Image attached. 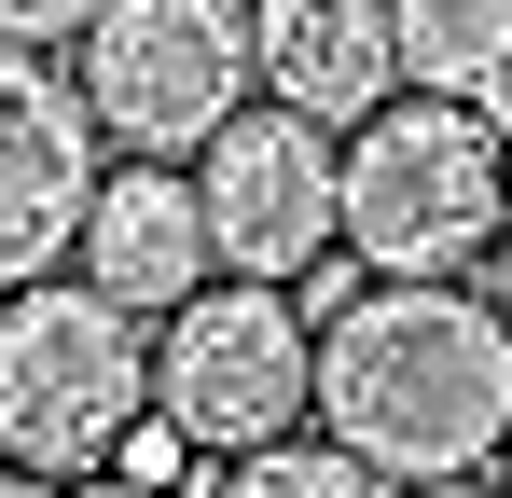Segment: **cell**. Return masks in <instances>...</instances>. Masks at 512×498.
<instances>
[{"mask_svg":"<svg viewBox=\"0 0 512 498\" xmlns=\"http://www.w3.org/2000/svg\"><path fill=\"white\" fill-rule=\"evenodd\" d=\"M319 443H346L374 485H457L499 471L512 429V332L471 277H360L319 319Z\"/></svg>","mask_w":512,"mask_h":498,"instance_id":"cell-1","label":"cell"},{"mask_svg":"<svg viewBox=\"0 0 512 498\" xmlns=\"http://www.w3.org/2000/svg\"><path fill=\"white\" fill-rule=\"evenodd\" d=\"M153 429V319L97 305L84 277L0 291V471L14 485H84Z\"/></svg>","mask_w":512,"mask_h":498,"instance_id":"cell-2","label":"cell"},{"mask_svg":"<svg viewBox=\"0 0 512 498\" xmlns=\"http://www.w3.org/2000/svg\"><path fill=\"white\" fill-rule=\"evenodd\" d=\"M512 236L499 125L457 97H388L374 125H346V249L360 277H485Z\"/></svg>","mask_w":512,"mask_h":498,"instance_id":"cell-3","label":"cell"},{"mask_svg":"<svg viewBox=\"0 0 512 498\" xmlns=\"http://www.w3.org/2000/svg\"><path fill=\"white\" fill-rule=\"evenodd\" d=\"M70 97H84L97 153L194 166L263 97V70H250V0H111L84 42H70Z\"/></svg>","mask_w":512,"mask_h":498,"instance_id":"cell-4","label":"cell"},{"mask_svg":"<svg viewBox=\"0 0 512 498\" xmlns=\"http://www.w3.org/2000/svg\"><path fill=\"white\" fill-rule=\"evenodd\" d=\"M319 402V319L263 277H208L180 319H153V429H180V457H263L291 443Z\"/></svg>","mask_w":512,"mask_h":498,"instance_id":"cell-5","label":"cell"},{"mask_svg":"<svg viewBox=\"0 0 512 498\" xmlns=\"http://www.w3.org/2000/svg\"><path fill=\"white\" fill-rule=\"evenodd\" d=\"M194 208H208V263H222V277L291 291L305 263L346 249V139L305 125V111H277V97H250V111L194 153Z\"/></svg>","mask_w":512,"mask_h":498,"instance_id":"cell-6","label":"cell"},{"mask_svg":"<svg viewBox=\"0 0 512 498\" xmlns=\"http://www.w3.org/2000/svg\"><path fill=\"white\" fill-rule=\"evenodd\" d=\"M97 166H111V153H97V125H84V97H70V70L0 42V291L70 277Z\"/></svg>","mask_w":512,"mask_h":498,"instance_id":"cell-7","label":"cell"},{"mask_svg":"<svg viewBox=\"0 0 512 498\" xmlns=\"http://www.w3.org/2000/svg\"><path fill=\"white\" fill-rule=\"evenodd\" d=\"M70 277H84L97 305H125V319H180L222 263H208V208H194V166H139L111 153L84 194V249H70Z\"/></svg>","mask_w":512,"mask_h":498,"instance_id":"cell-8","label":"cell"},{"mask_svg":"<svg viewBox=\"0 0 512 498\" xmlns=\"http://www.w3.org/2000/svg\"><path fill=\"white\" fill-rule=\"evenodd\" d=\"M250 70L277 111L305 125H374L402 97V42H388V0H250Z\"/></svg>","mask_w":512,"mask_h":498,"instance_id":"cell-9","label":"cell"},{"mask_svg":"<svg viewBox=\"0 0 512 498\" xmlns=\"http://www.w3.org/2000/svg\"><path fill=\"white\" fill-rule=\"evenodd\" d=\"M388 42H402V97L485 111L512 83V0H388Z\"/></svg>","mask_w":512,"mask_h":498,"instance_id":"cell-10","label":"cell"},{"mask_svg":"<svg viewBox=\"0 0 512 498\" xmlns=\"http://www.w3.org/2000/svg\"><path fill=\"white\" fill-rule=\"evenodd\" d=\"M208 498H388L346 443H319V429H291V443H263V457H222L208 471Z\"/></svg>","mask_w":512,"mask_h":498,"instance_id":"cell-11","label":"cell"},{"mask_svg":"<svg viewBox=\"0 0 512 498\" xmlns=\"http://www.w3.org/2000/svg\"><path fill=\"white\" fill-rule=\"evenodd\" d=\"M97 14H111V0H0V42H14V56H70Z\"/></svg>","mask_w":512,"mask_h":498,"instance_id":"cell-12","label":"cell"},{"mask_svg":"<svg viewBox=\"0 0 512 498\" xmlns=\"http://www.w3.org/2000/svg\"><path fill=\"white\" fill-rule=\"evenodd\" d=\"M42 498H194V485H139V471H84V485H42Z\"/></svg>","mask_w":512,"mask_h":498,"instance_id":"cell-13","label":"cell"},{"mask_svg":"<svg viewBox=\"0 0 512 498\" xmlns=\"http://www.w3.org/2000/svg\"><path fill=\"white\" fill-rule=\"evenodd\" d=\"M388 498H499V471H457V485H388Z\"/></svg>","mask_w":512,"mask_h":498,"instance_id":"cell-14","label":"cell"},{"mask_svg":"<svg viewBox=\"0 0 512 498\" xmlns=\"http://www.w3.org/2000/svg\"><path fill=\"white\" fill-rule=\"evenodd\" d=\"M485 305H499V332H512V236H499V263H485Z\"/></svg>","mask_w":512,"mask_h":498,"instance_id":"cell-15","label":"cell"},{"mask_svg":"<svg viewBox=\"0 0 512 498\" xmlns=\"http://www.w3.org/2000/svg\"><path fill=\"white\" fill-rule=\"evenodd\" d=\"M499 498H512V429H499Z\"/></svg>","mask_w":512,"mask_h":498,"instance_id":"cell-16","label":"cell"},{"mask_svg":"<svg viewBox=\"0 0 512 498\" xmlns=\"http://www.w3.org/2000/svg\"><path fill=\"white\" fill-rule=\"evenodd\" d=\"M499 180H512V139H499Z\"/></svg>","mask_w":512,"mask_h":498,"instance_id":"cell-17","label":"cell"}]
</instances>
